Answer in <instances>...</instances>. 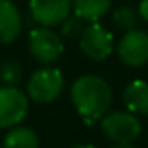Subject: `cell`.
Wrapping results in <instances>:
<instances>
[{
    "instance_id": "6da1fadb",
    "label": "cell",
    "mask_w": 148,
    "mask_h": 148,
    "mask_svg": "<svg viewBox=\"0 0 148 148\" xmlns=\"http://www.w3.org/2000/svg\"><path fill=\"white\" fill-rule=\"evenodd\" d=\"M70 99L75 112L91 125L106 115L112 105V89L106 80L98 75H82L73 82Z\"/></svg>"
},
{
    "instance_id": "7a4b0ae2",
    "label": "cell",
    "mask_w": 148,
    "mask_h": 148,
    "mask_svg": "<svg viewBox=\"0 0 148 148\" xmlns=\"http://www.w3.org/2000/svg\"><path fill=\"white\" fill-rule=\"evenodd\" d=\"M101 131L110 141L129 146L139 138L141 122L132 112H112L101 117Z\"/></svg>"
},
{
    "instance_id": "3957f363",
    "label": "cell",
    "mask_w": 148,
    "mask_h": 148,
    "mask_svg": "<svg viewBox=\"0 0 148 148\" xmlns=\"http://www.w3.org/2000/svg\"><path fill=\"white\" fill-rule=\"evenodd\" d=\"M64 87V77L58 68H42L32 73L26 84V92L32 101L45 105L54 101Z\"/></svg>"
},
{
    "instance_id": "277c9868",
    "label": "cell",
    "mask_w": 148,
    "mask_h": 148,
    "mask_svg": "<svg viewBox=\"0 0 148 148\" xmlns=\"http://www.w3.org/2000/svg\"><path fill=\"white\" fill-rule=\"evenodd\" d=\"M28 47H30V54L33 56V59H37L42 64L56 63L64 51L63 38L58 33H54L51 26H42V25L30 32Z\"/></svg>"
},
{
    "instance_id": "5b68a950",
    "label": "cell",
    "mask_w": 148,
    "mask_h": 148,
    "mask_svg": "<svg viewBox=\"0 0 148 148\" xmlns=\"http://www.w3.org/2000/svg\"><path fill=\"white\" fill-rule=\"evenodd\" d=\"M79 44H80L82 52L89 59L103 61L113 51V35L105 26H101L98 21H94V23H89L82 30Z\"/></svg>"
},
{
    "instance_id": "8992f818",
    "label": "cell",
    "mask_w": 148,
    "mask_h": 148,
    "mask_svg": "<svg viewBox=\"0 0 148 148\" xmlns=\"http://www.w3.org/2000/svg\"><path fill=\"white\" fill-rule=\"evenodd\" d=\"M28 113V98L16 86L0 87V129H9L25 120Z\"/></svg>"
},
{
    "instance_id": "52a82bcc",
    "label": "cell",
    "mask_w": 148,
    "mask_h": 148,
    "mask_svg": "<svg viewBox=\"0 0 148 148\" xmlns=\"http://www.w3.org/2000/svg\"><path fill=\"white\" fill-rule=\"evenodd\" d=\"M120 61L129 68H141L148 63V33L143 30H129L117 45Z\"/></svg>"
},
{
    "instance_id": "ba28073f",
    "label": "cell",
    "mask_w": 148,
    "mask_h": 148,
    "mask_svg": "<svg viewBox=\"0 0 148 148\" xmlns=\"http://www.w3.org/2000/svg\"><path fill=\"white\" fill-rule=\"evenodd\" d=\"M73 0H30L32 18L42 26H58L71 12Z\"/></svg>"
},
{
    "instance_id": "9c48e42d",
    "label": "cell",
    "mask_w": 148,
    "mask_h": 148,
    "mask_svg": "<svg viewBox=\"0 0 148 148\" xmlns=\"http://www.w3.org/2000/svg\"><path fill=\"white\" fill-rule=\"evenodd\" d=\"M23 28L19 9L11 0H0V44H12Z\"/></svg>"
},
{
    "instance_id": "30bf717a",
    "label": "cell",
    "mask_w": 148,
    "mask_h": 148,
    "mask_svg": "<svg viewBox=\"0 0 148 148\" xmlns=\"http://www.w3.org/2000/svg\"><path fill=\"white\" fill-rule=\"evenodd\" d=\"M124 105L136 115H148V84L145 80H132L122 94Z\"/></svg>"
},
{
    "instance_id": "8fae6325",
    "label": "cell",
    "mask_w": 148,
    "mask_h": 148,
    "mask_svg": "<svg viewBox=\"0 0 148 148\" xmlns=\"http://www.w3.org/2000/svg\"><path fill=\"white\" fill-rule=\"evenodd\" d=\"M110 7H112V0H73L71 11L82 21L94 23L99 21L108 12Z\"/></svg>"
},
{
    "instance_id": "7c38bea8",
    "label": "cell",
    "mask_w": 148,
    "mask_h": 148,
    "mask_svg": "<svg viewBox=\"0 0 148 148\" xmlns=\"http://www.w3.org/2000/svg\"><path fill=\"white\" fill-rule=\"evenodd\" d=\"M38 136L30 127H14L11 129L4 138V146H23V148H37L38 146Z\"/></svg>"
},
{
    "instance_id": "4fadbf2b",
    "label": "cell",
    "mask_w": 148,
    "mask_h": 148,
    "mask_svg": "<svg viewBox=\"0 0 148 148\" xmlns=\"http://www.w3.org/2000/svg\"><path fill=\"white\" fill-rule=\"evenodd\" d=\"M23 79V68L18 61L14 59H7L0 66V80L5 86H16L19 84Z\"/></svg>"
},
{
    "instance_id": "5bb4252c",
    "label": "cell",
    "mask_w": 148,
    "mask_h": 148,
    "mask_svg": "<svg viewBox=\"0 0 148 148\" xmlns=\"http://www.w3.org/2000/svg\"><path fill=\"white\" fill-rule=\"evenodd\" d=\"M136 19H138V16H136L134 9L129 7V5H122V7H119V9L113 12V23H115V26H117L119 30H122V32L132 30V28L136 26Z\"/></svg>"
},
{
    "instance_id": "9a60e30c",
    "label": "cell",
    "mask_w": 148,
    "mask_h": 148,
    "mask_svg": "<svg viewBox=\"0 0 148 148\" xmlns=\"http://www.w3.org/2000/svg\"><path fill=\"white\" fill-rule=\"evenodd\" d=\"M82 30H84V25L79 16H68L61 23V35L64 38H75L77 35L82 33Z\"/></svg>"
},
{
    "instance_id": "2e32d148",
    "label": "cell",
    "mask_w": 148,
    "mask_h": 148,
    "mask_svg": "<svg viewBox=\"0 0 148 148\" xmlns=\"http://www.w3.org/2000/svg\"><path fill=\"white\" fill-rule=\"evenodd\" d=\"M138 11H139L141 19L148 23V0H141V2H139V7H138Z\"/></svg>"
}]
</instances>
